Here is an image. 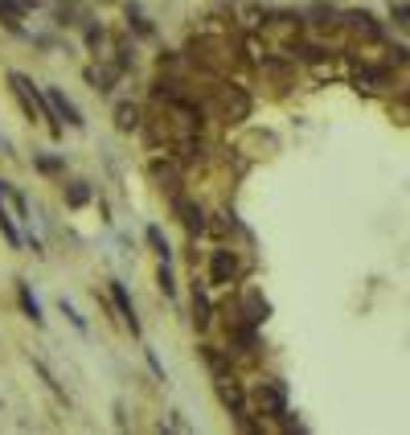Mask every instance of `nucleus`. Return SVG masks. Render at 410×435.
<instances>
[{"mask_svg":"<svg viewBox=\"0 0 410 435\" xmlns=\"http://www.w3.org/2000/svg\"><path fill=\"white\" fill-rule=\"evenodd\" d=\"M111 304H115V312H119V320L131 329V337H140V317H135V304H131L128 287L119 284V280H111Z\"/></svg>","mask_w":410,"mask_h":435,"instance_id":"obj_11","label":"nucleus"},{"mask_svg":"<svg viewBox=\"0 0 410 435\" xmlns=\"http://www.w3.org/2000/svg\"><path fill=\"white\" fill-rule=\"evenodd\" d=\"M250 415H259V423H279V419L287 415V386L279 382V378H267L250 390Z\"/></svg>","mask_w":410,"mask_h":435,"instance_id":"obj_4","label":"nucleus"},{"mask_svg":"<svg viewBox=\"0 0 410 435\" xmlns=\"http://www.w3.org/2000/svg\"><path fill=\"white\" fill-rule=\"evenodd\" d=\"M0 235H4L9 247H21V235H16V226H13V218H9V210H4V201H0Z\"/></svg>","mask_w":410,"mask_h":435,"instance_id":"obj_23","label":"nucleus"},{"mask_svg":"<svg viewBox=\"0 0 410 435\" xmlns=\"http://www.w3.org/2000/svg\"><path fill=\"white\" fill-rule=\"evenodd\" d=\"M128 29L140 37V41H156V25L144 17V9H140V4H128Z\"/></svg>","mask_w":410,"mask_h":435,"instance_id":"obj_16","label":"nucleus"},{"mask_svg":"<svg viewBox=\"0 0 410 435\" xmlns=\"http://www.w3.org/2000/svg\"><path fill=\"white\" fill-rule=\"evenodd\" d=\"M353 78H357V86H365V91H377V86L390 83V66H377V62H361Z\"/></svg>","mask_w":410,"mask_h":435,"instance_id":"obj_15","label":"nucleus"},{"mask_svg":"<svg viewBox=\"0 0 410 435\" xmlns=\"http://www.w3.org/2000/svg\"><path fill=\"white\" fill-rule=\"evenodd\" d=\"M33 168H37V173H46V177H62V173H66V160H62V156L33 152Z\"/></svg>","mask_w":410,"mask_h":435,"instance_id":"obj_20","label":"nucleus"},{"mask_svg":"<svg viewBox=\"0 0 410 435\" xmlns=\"http://www.w3.org/2000/svg\"><path fill=\"white\" fill-rule=\"evenodd\" d=\"M189 312H193V329H197V333H210L213 324H217V304L210 300V287H205V284H193Z\"/></svg>","mask_w":410,"mask_h":435,"instance_id":"obj_7","label":"nucleus"},{"mask_svg":"<svg viewBox=\"0 0 410 435\" xmlns=\"http://www.w3.org/2000/svg\"><path fill=\"white\" fill-rule=\"evenodd\" d=\"M62 198H66V205H70V210H82V205L91 201V185H86V181H70L62 189Z\"/></svg>","mask_w":410,"mask_h":435,"instance_id":"obj_19","label":"nucleus"},{"mask_svg":"<svg viewBox=\"0 0 410 435\" xmlns=\"http://www.w3.org/2000/svg\"><path fill=\"white\" fill-rule=\"evenodd\" d=\"M91 21V13L82 9L78 0H66V4H58V25H86Z\"/></svg>","mask_w":410,"mask_h":435,"instance_id":"obj_17","label":"nucleus"},{"mask_svg":"<svg viewBox=\"0 0 410 435\" xmlns=\"http://www.w3.org/2000/svg\"><path fill=\"white\" fill-rule=\"evenodd\" d=\"M394 17L402 21V25H410V9H406V4H398V9H394Z\"/></svg>","mask_w":410,"mask_h":435,"instance_id":"obj_26","label":"nucleus"},{"mask_svg":"<svg viewBox=\"0 0 410 435\" xmlns=\"http://www.w3.org/2000/svg\"><path fill=\"white\" fill-rule=\"evenodd\" d=\"M250 275V259L242 251H234L230 242H217L205 255V287L210 292H234Z\"/></svg>","mask_w":410,"mask_h":435,"instance_id":"obj_1","label":"nucleus"},{"mask_svg":"<svg viewBox=\"0 0 410 435\" xmlns=\"http://www.w3.org/2000/svg\"><path fill=\"white\" fill-rule=\"evenodd\" d=\"M168 205H173L177 222L185 226V235L193 238V242H197V238H205V222H210V210H205L201 201L189 198V193L180 189V193H173V198H168Z\"/></svg>","mask_w":410,"mask_h":435,"instance_id":"obj_5","label":"nucleus"},{"mask_svg":"<svg viewBox=\"0 0 410 435\" xmlns=\"http://www.w3.org/2000/svg\"><path fill=\"white\" fill-rule=\"evenodd\" d=\"M140 123H144V107L131 99H119L115 103V128L119 132H140Z\"/></svg>","mask_w":410,"mask_h":435,"instance_id":"obj_13","label":"nucleus"},{"mask_svg":"<svg viewBox=\"0 0 410 435\" xmlns=\"http://www.w3.org/2000/svg\"><path fill=\"white\" fill-rule=\"evenodd\" d=\"M197 353H201V362L210 366V374L217 378V374H230L234 369V357L226 353V345H213V341H201L197 345Z\"/></svg>","mask_w":410,"mask_h":435,"instance_id":"obj_12","label":"nucleus"},{"mask_svg":"<svg viewBox=\"0 0 410 435\" xmlns=\"http://www.w3.org/2000/svg\"><path fill=\"white\" fill-rule=\"evenodd\" d=\"M156 284H160L164 296H177V280H173V271H168V263H160V271H156Z\"/></svg>","mask_w":410,"mask_h":435,"instance_id":"obj_24","label":"nucleus"},{"mask_svg":"<svg viewBox=\"0 0 410 435\" xmlns=\"http://www.w3.org/2000/svg\"><path fill=\"white\" fill-rule=\"evenodd\" d=\"M148 247H152V251L160 255V263H168V259H173V247H168V238H164V230L160 226H148Z\"/></svg>","mask_w":410,"mask_h":435,"instance_id":"obj_21","label":"nucleus"},{"mask_svg":"<svg viewBox=\"0 0 410 435\" xmlns=\"http://www.w3.org/2000/svg\"><path fill=\"white\" fill-rule=\"evenodd\" d=\"M185 173H189V168L180 165V160H173L168 152H156V156L148 160V177H152V181H156V189H164L168 198H173V193H180Z\"/></svg>","mask_w":410,"mask_h":435,"instance_id":"obj_6","label":"nucleus"},{"mask_svg":"<svg viewBox=\"0 0 410 435\" xmlns=\"http://www.w3.org/2000/svg\"><path fill=\"white\" fill-rule=\"evenodd\" d=\"M82 78L91 83V91H98V95H111L115 83H119L123 74H119V70H115L107 58H98V66H86V70H82Z\"/></svg>","mask_w":410,"mask_h":435,"instance_id":"obj_10","label":"nucleus"},{"mask_svg":"<svg viewBox=\"0 0 410 435\" xmlns=\"http://www.w3.org/2000/svg\"><path fill=\"white\" fill-rule=\"evenodd\" d=\"M213 386H217V399H222V406L230 411V419H234L238 431H262L259 419H250V386H246L234 369H230V374H217Z\"/></svg>","mask_w":410,"mask_h":435,"instance_id":"obj_2","label":"nucleus"},{"mask_svg":"<svg viewBox=\"0 0 410 435\" xmlns=\"http://www.w3.org/2000/svg\"><path fill=\"white\" fill-rule=\"evenodd\" d=\"M58 308H62L66 317H70V324H74V329H78V333H86V320L78 317V308H74V304H70V300H62V304H58Z\"/></svg>","mask_w":410,"mask_h":435,"instance_id":"obj_25","label":"nucleus"},{"mask_svg":"<svg viewBox=\"0 0 410 435\" xmlns=\"http://www.w3.org/2000/svg\"><path fill=\"white\" fill-rule=\"evenodd\" d=\"M341 25H349L353 29V37H361V41H369V46H381L386 41V29L377 25L374 13H365V9H357V13H344Z\"/></svg>","mask_w":410,"mask_h":435,"instance_id":"obj_8","label":"nucleus"},{"mask_svg":"<svg viewBox=\"0 0 410 435\" xmlns=\"http://www.w3.org/2000/svg\"><path fill=\"white\" fill-rule=\"evenodd\" d=\"M82 41H86V50L95 53V58H107V53H111V37H107V29H103L98 21H86V25H82Z\"/></svg>","mask_w":410,"mask_h":435,"instance_id":"obj_14","label":"nucleus"},{"mask_svg":"<svg viewBox=\"0 0 410 435\" xmlns=\"http://www.w3.org/2000/svg\"><path fill=\"white\" fill-rule=\"evenodd\" d=\"M9 83H13V95L21 99V107H25V116L29 119H46V128L53 135H62V119L53 116V107H49V99L37 91V86L21 74V70H9Z\"/></svg>","mask_w":410,"mask_h":435,"instance_id":"obj_3","label":"nucleus"},{"mask_svg":"<svg viewBox=\"0 0 410 435\" xmlns=\"http://www.w3.org/2000/svg\"><path fill=\"white\" fill-rule=\"evenodd\" d=\"M33 369H37V374H41V382H46L49 390H53V394H58V399H66V390H62V382H58V378H53V369H49L46 362H41V357H33Z\"/></svg>","mask_w":410,"mask_h":435,"instance_id":"obj_22","label":"nucleus"},{"mask_svg":"<svg viewBox=\"0 0 410 435\" xmlns=\"http://www.w3.org/2000/svg\"><path fill=\"white\" fill-rule=\"evenodd\" d=\"M16 296H21V308H25V317H29L33 324H41V304H37V296L29 292V284H25V280H16Z\"/></svg>","mask_w":410,"mask_h":435,"instance_id":"obj_18","label":"nucleus"},{"mask_svg":"<svg viewBox=\"0 0 410 435\" xmlns=\"http://www.w3.org/2000/svg\"><path fill=\"white\" fill-rule=\"evenodd\" d=\"M46 99H49V107H53V116L66 119V123H70L74 132H82V128H86L82 111H78V107H74L70 99H66V91H62V86H46Z\"/></svg>","mask_w":410,"mask_h":435,"instance_id":"obj_9","label":"nucleus"}]
</instances>
